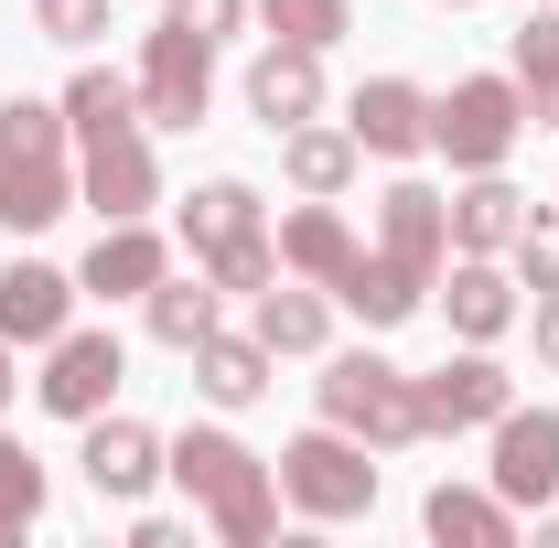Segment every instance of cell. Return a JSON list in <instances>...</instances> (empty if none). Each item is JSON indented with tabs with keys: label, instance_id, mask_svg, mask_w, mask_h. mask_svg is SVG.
<instances>
[{
	"label": "cell",
	"instance_id": "6da1fadb",
	"mask_svg": "<svg viewBox=\"0 0 559 548\" xmlns=\"http://www.w3.org/2000/svg\"><path fill=\"white\" fill-rule=\"evenodd\" d=\"M441 259H452V194L441 183H388L377 194V237L334 270V301L366 334H388V323H409L441 290Z\"/></svg>",
	"mask_w": 559,
	"mask_h": 548
},
{
	"label": "cell",
	"instance_id": "7a4b0ae2",
	"mask_svg": "<svg viewBox=\"0 0 559 548\" xmlns=\"http://www.w3.org/2000/svg\"><path fill=\"white\" fill-rule=\"evenodd\" d=\"M66 130H75V205H97V226H130V215L162 205V162H151V119H140V75L75 65Z\"/></svg>",
	"mask_w": 559,
	"mask_h": 548
},
{
	"label": "cell",
	"instance_id": "3957f363",
	"mask_svg": "<svg viewBox=\"0 0 559 548\" xmlns=\"http://www.w3.org/2000/svg\"><path fill=\"white\" fill-rule=\"evenodd\" d=\"M162 463H173V484L194 495V516L226 548H270L280 538V463H259L237 430H183V441H162Z\"/></svg>",
	"mask_w": 559,
	"mask_h": 548
},
{
	"label": "cell",
	"instance_id": "277c9868",
	"mask_svg": "<svg viewBox=\"0 0 559 548\" xmlns=\"http://www.w3.org/2000/svg\"><path fill=\"white\" fill-rule=\"evenodd\" d=\"M66 205H75L66 97H11V108H0V226H11V237H44Z\"/></svg>",
	"mask_w": 559,
	"mask_h": 548
},
{
	"label": "cell",
	"instance_id": "5b68a950",
	"mask_svg": "<svg viewBox=\"0 0 559 548\" xmlns=\"http://www.w3.org/2000/svg\"><path fill=\"white\" fill-rule=\"evenodd\" d=\"M312 388H323V419L355 430L366 452H419V441H430V419H419V377H409V366H388V355H366V344L323 355Z\"/></svg>",
	"mask_w": 559,
	"mask_h": 548
},
{
	"label": "cell",
	"instance_id": "8992f818",
	"mask_svg": "<svg viewBox=\"0 0 559 548\" xmlns=\"http://www.w3.org/2000/svg\"><path fill=\"white\" fill-rule=\"evenodd\" d=\"M516 130H527L516 75H452V86L430 97V151H441L452 172H506Z\"/></svg>",
	"mask_w": 559,
	"mask_h": 548
},
{
	"label": "cell",
	"instance_id": "52a82bcc",
	"mask_svg": "<svg viewBox=\"0 0 559 548\" xmlns=\"http://www.w3.org/2000/svg\"><path fill=\"white\" fill-rule=\"evenodd\" d=\"M280 495L301 505V516H323V527H345V516H366L377 505V452L355 441V430H301L290 452H280Z\"/></svg>",
	"mask_w": 559,
	"mask_h": 548
},
{
	"label": "cell",
	"instance_id": "ba28073f",
	"mask_svg": "<svg viewBox=\"0 0 559 548\" xmlns=\"http://www.w3.org/2000/svg\"><path fill=\"white\" fill-rule=\"evenodd\" d=\"M205 108H215V44L162 11V33H140V119L151 130H205Z\"/></svg>",
	"mask_w": 559,
	"mask_h": 548
},
{
	"label": "cell",
	"instance_id": "9c48e42d",
	"mask_svg": "<svg viewBox=\"0 0 559 548\" xmlns=\"http://www.w3.org/2000/svg\"><path fill=\"white\" fill-rule=\"evenodd\" d=\"M119 377H130L119 334H108V323H66V334L44 344V377H33V398H44L55 419H75V430H86V419L119 398Z\"/></svg>",
	"mask_w": 559,
	"mask_h": 548
},
{
	"label": "cell",
	"instance_id": "30bf717a",
	"mask_svg": "<svg viewBox=\"0 0 559 548\" xmlns=\"http://www.w3.org/2000/svg\"><path fill=\"white\" fill-rule=\"evenodd\" d=\"M506 409H516V377L495 366L485 344H463L452 366L419 377V419H430V441H452V430H495Z\"/></svg>",
	"mask_w": 559,
	"mask_h": 548
},
{
	"label": "cell",
	"instance_id": "8fae6325",
	"mask_svg": "<svg viewBox=\"0 0 559 548\" xmlns=\"http://www.w3.org/2000/svg\"><path fill=\"white\" fill-rule=\"evenodd\" d=\"M485 484L516 505V516H538L559 495V409H506L495 419V463H485Z\"/></svg>",
	"mask_w": 559,
	"mask_h": 548
},
{
	"label": "cell",
	"instance_id": "7c38bea8",
	"mask_svg": "<svg viewBox=\"0 0 559 548\" xmlns=\"http://www.w3.org/2000/svg\"><path fill=\"white\" fill-rule=\"evenodd\" d=\"M75 463L97 484V505H140L151 484L173 474V463H162V430H151V419H119V409L86 419V452H75Z\"/></svg>",
	"mask_w": 559,
	"mask_h": 548
},
{
	"label": "cell",
	"instance_id": "4fadbf2b",
	"mask_svg": "<svg viewBox=\"0 0 559 548\" xmlns=\"http://www.w3.org/2000/svg\"><path fill=\"white\" fill-rule=\"evenodd\" d=\"M248 119H259V130H301V119H323V55H312V44H259V65H248Z\"/></svg>",
	"mask_w": 559,
	"mask_h": 548
},
{
	"label": "cell",
	"instance_id": "5bb4252c",
	"mask_svg": "<svg viewBox=\"0 0 559 548\" xmlns=\"http://www.w3.org/2000/svg\"><path fill=\"white\" fill-rule=\"evenodd\" d=\"M75 270H55V259H11L0 270V344H55L75 323Z\"/></svg>",
	"mask_w": 559,
	"mask_h": 548
},
{
	"label": "cell",
	"instance_id": "9a60e30c",
	"mask_svg": "<svg viewBox=\"0 0 559 548\" xmlns=\"http://www.w3.org/2000/svg\"><path fill=\"white\" fill-rule=\"evenodd\" d=\"M355 151H377V162H409V151H430V97H419L409 75H366L345 108Z\"/></svg>",
	"mask_w": 559,
	"mask_h": 548
},
{
	"label": "cell",
	"instance_id": "2e32d148",
	"mask_svg": "<svg viewBox=\"0 0 559 548\" xmlns=\"http://www.w3.org/2000/svg\"><path fill=\"white\" fill-rule=\"evenodd\" d=\"M162 270H173V248L151 237V215H130V226H97V248H86L75 290H86V301H140Z\"/></svg>",
	"mask_w": 559,
	"mask_h": 548
},
{
	"label": "cell",
	"instance_id": "e0dca14e",
	"mask_svg": "<svg viewBox=\"0 0 559 548\" xmlns=\"http://www.w3.org/2000/svg\"><path fill=\"white\" fill-rule=\"evenodd\" d=\"M419 527L441 548H516V505L495 484H430L419 495Z\"/></svg>",
	"mask_w": 559,
	"mask_h": 548
},
{
	"label": "cell",
	"instance_id": "ac0fdd59",
	"mask_svg": "<svg viewBox=\"0 0 559 548\" xmlns=\"http://www.w3.org/2000/svg\"><path fill=\"white\" fill-rule=\"evenodd\" d=\"M248 334L270 344V355H323V344H334V290L280 270L270 290H259V323H248Z\"/></svg>",
	"mask_w": 559,
	"mask_h": 548
},
{
	"label": "cell",
	"instance_id": "d6986e66",
	"mask_svg": "<svg viewBox=\"0 0 559 548\" xmlns=\"http://www.w3.org/2000/svg\"><path fill=\"white\" fill-rule=\"evenodd\" d=\"M441 323H452L463 344H495L506 323H527V301H516V279L495 270V259H463V248H452V290H441Z\"/></svg>",
	"mask_w": 559,
	"mask_h": 548
},
{
	"label": "cell",
	"instance_id": "ffe728a7",
	"mask_svg": "<svg viewBox=\"0 0 559 548\" xmlns=\"http://www.w3.org/2000/svg\"><path fill=\"white\" fill-rule=\"evenodd\" d=\"M215 312H226V290H215L205 270H162L140 290V323H151V344H173V355H194V344L215 334Z\"/></svg>",
	"mask_w": 559,
	"mask_h": 548
},
{
	"label": "cell",
	"instance_id": "44dd1931",
	"mask_svg": "<svg viewBox=\"0 0 559 548\" xmlns=\"http://www.w3.org/2000/svg\"><path fill=\"white\" fill-rule=\"evenodd\" d=\"M516 226H527V194H516L506 172H463V194H452V248H463V259H495V248H516Z\"/></svg>",
	"mask_w": 559,
	"mask_h": 548
},
{
	"label": "cell",
	"instance_id": "7402d4cb",
	"mask_svg": "<svg viewBox=\"0 0 559 548\" xmlns=\"http://www.w3.org/2000/svg\"><path fill=\"white\" fill-rule=\"evenodd\" d=\"M345 259H355V226L323 205V194H301V205L280 215V270H290V279H323V290H334Z\"/></svg>",
	"mask_w": 559,
	"mask_h": 548
},
{
	"label": "cell",
	"instance_id": "603a6c76",
	"mask_svg": "<svg viewBox=\"0 0 559 548\" xmlns=\"http://www.w3.org/2000/svg\"><path fill=\"white\" fill-rule=\"evenodd\" d=\"M270 366H280L270 344H259V334H226V323H215V334L194 344V388H205L215 409H259V388H270Z\"/></svg>",
	"mask_w": 559,
	"mask_h": 548
},
{
	"label": "cell",
	"instance_id": "cb8c5ba5",
	"mask_svg": "<svg viewBox=\"0 0 559 548\" xmlns=\"http://www.w3.org/2000/svg\"><path fill=\"white\" fill-rule=\"evenodd\" d=\"M506 75H516L527 119H538V130H559V0H538V11L516 22V44H506Z\"/></svg>",
	"mask_w": 559,
	"mask_h": 548
},
{
	"label": "cell",
	"instance_id": "d4e9b609",
	"mask_svg": "<svg viewBox=\"0 0 559 548\" xmlns=\"http://www.w3.org/2000/svg\"><path fill=\"white\" fill-rule=\"evenodd\" d=\"M355 162H366V151H355V130H323V119L280 130V172H290V194H323V205H334V194L355 183Z\"/></svg>",
	"mask_w": 559,
	"mask_h": 548
},
{
	"label": "cell",
	"instance_id": "484cf974",
	"mask_svg": "<svg viewBox=\"0 0 559 548\" xmlns=\"http://www.w3.org/2000/svg\"><path fill=\"white\" fill-rule=\"evenodd\" d=\"M248 226H259V183H237V172H215V183L183 194V248H194V259L226 248V237H248Z\"/></svg>",
	"mask_w": 559,
	"mask_h": 548
},
{
	"label": "cell",
	"instance_id": "4316f807",
	"mask_svg": "<svg viewBox=\"0 0 559 548\" xmlns=\"http://www.w3.org/2000/svg\"><path fill=\"white\" fill-rule=\"evenodd\" d=\"M248 11L270 22L280 44H312V55H334V44L355 33V0H248Z\"/></svg>",
	"mask_w": 559,
	"mask_h": 548
},
{
	"label": "cell",
	"instance_id": "83f0119b",
	"mask_svg": "<svg viewBox=\"0 0 559 548\" xmlns=\"http://www.w3.org/2000/svg\"><path fill=\"white\" fill-rule=\"evenodd\" d=\"M194 270H205L215 290H248V301H259V290L280 279V237H270V226H248V237H226V248H205Z\"/></svg>",
	"mask_w": 559,
	"mask_h": 548
},
{
	"label": "cell",
	"instance_id": "f1b7e54d",
	"mask_svg": "<svg viewBox=\"0 0 559 548\" xmlns=\"http://www.w3.org/2000/svg\"><path fill=\"white\" fill-rule=\"evenodd\" d=\"M33 516H44V463H33V452H22V441L0 430V527L22 538Z\"/></svg>",
	"mask_w": 559,
	"mask_h": 548
},
{
	"label": "cell",
	"instance_id": "f546056e",
	"mask_svg": "<svg viewBox=\"0 0 559 548\" xmlns=\"http://www.w3.org/2000/svg\"><path fill=\"white\" fill-rule=\"evenodd\" d=\"M506 259H516V290H559V205H527Z\"/></svg>",
	"mask_w": 559,
	"mask_h": 548
},
{
	"label": "cell",
	"instance_id": "4dcf8cb0",
	"mask_svg": "<svg viewBox=\"0 0 559 548\" xmlns=\"http://www.w3.org/2000/svg\"><path fill=\"white\" fill-rule=\"evenodd\" d=\"M108 11H119V0H33V33H44V44H97Z\"/></svg>",
	"mask_w": 559,
	"mask_h": 548
},
{
	"label": "cell",
	"instance_id": "1f68e13d",
	"mask_svg": "<svg viewBox=\"0 0 559 548\" xmlns=\"http://www.w3.org/2000/svg\"><path fill=\"white\" fill-rule=\"evenodd\" d=\"M162 11H173L183 33H205V44H226V33H248V22H259L248 0H162Z\"/></svg>",
	"mask_w": 559,
	"mask_h": 548
},
{
	"label": "cell",
	"instance_id": "d6a6232c",
	"mask_svg": "<svg viewBox=\"0 0 559 548\" xmlns=\"http://www.w3.org/2000/svg\"><path fill=\"white\" fill-rule=\"evenodd\" d=\"M527 334H538V366L559 377V290H538V301H527Z\"/></svg>",
	"mask_w": 559,
	"mask_h": 548
},
{
	"label": "cell",
	"instance_id": "836d02e7",
	"mask_svg": "<svg viewBox=\"0 0 559 548\" xmlns=\"http://www.w3.org/2000/svg\"><path fill=\"white\" fill-rule=\"evenodd\" d=\"M538 548H559V505H538Z\"/></svg>",
	"mask_w": 559,
	"mask_h": 548
},
{
	"label": "cell",
	"instance_id": "e575fe53",
	"mask_svg": "<svg viewBox=\"0 0 559 548\" xmlns=\"http://www.w3.org/2000/svg\"><path fill=\"white\" fill-rule=\"evenodd\" d=\"M11 388H22V377H11V344H0V409H11Z\"/></svg>",
	"mask_w": 559,
	"mask_h": 548
}]
</instances>
